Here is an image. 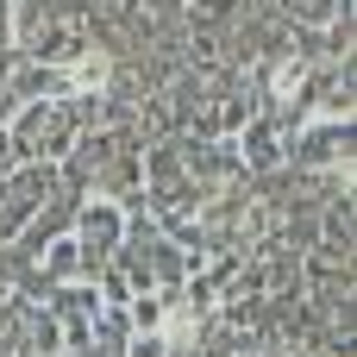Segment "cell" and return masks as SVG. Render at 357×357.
I'll return each instance as SVG.
<instances>
[{"instance_id":"1","label":"cell","mask_w":357,"mask_h":357,"mask_svg":"<svg viewBox=\"0 0 357 357\" xmlns=\"http://www.w3.org/2000/svg\"><path fill=\"white\" fill-rule=\"evenodd\" d=\"M75 138H82V119H75L69 94H63V100H25V107L13 113V132H6V144H13L25 163L69 157V144H75Z\"/></svg>"},{"instance_id":"2","label":"cell","mask_w":357,"mask_h":357,"mask_svg":"<svg viewBox=\"0 0 357 357\" xmlns=\"http://www.w3.org/2000/svg\"><path fill=\"white\" fill-rule=\"evenodd\" d=\"M295 163H301V169H326V176H345V182H351V119H339V113L307 119V126H301V138H295Z\"/></svg>"},{"instance_id":"3","label":"cell","mask_w":357,"mask_h":357,"mask_svg":"<svg viewBox=\"0 0 357 357\" xmlns=\"http://www.w3.org/2000/svg\"><path fill=\"white\" fill-rule=\"evenodd\" d=\"M119 238H126V213L113 207V201H94L88 213H82V226H75V251H82V276H94L113 251H119Z\"/></svg>"},{"instance_id":"4","label":"cell","mask_w":357,"mask_h":357,"mask_svg":"<svg viewBox=\"0 0 357 357\" xmlns=\"http://www.w3.org/2000/svg\"><path fill=\"white\" fill-rule=\"evenodd\" d=\"M195 339H201V320L188 301H169L157 326H144V339L132 345V357H195Z\"/></svg>"},{"instance_id":"5","label":"cell","mask_w":357,"mask_h":357,"mask_svg":"<svg viewBox=\"0 0 357 357\" xmlns=\"http://www.w3.org/2000/svg\"><path fill=\"white\" fill-rule=\"evenodd\" d=\"M44 195H50V169H44V163L13 169V176L0 182V238H13V232L25 226V213H31Z\"/></svg>"},{"instance_id":"6","label":"cell","mask_w":357,"mask_h":357,"mask_svg":"<svg viewBox=\"0 0 357 357\" xmlns=\"http://www.w3.org/2000/svg\"><path fill=\"white\" fill-rule=\"evenodd\" d=\"M307 82H314V69H307L301 56H282V63L270 69V100H301Z\"/></svg>"},{"instance_id":"7","label":"cell","mask_w":357,"mask_h":357,"mask_svg":"<svg viewBox=\"0 0 357 357\" xmlns=\"http://www.w3.org/2000/svg\"><path fill=\"white\" fill-rule=\"evenodd\" d=\"M38 264H44V282H75V276H82V251H75V238H56Z\"/></svg>"},{"instance_id":"8","label":"cell","mask_w":357,"mask_h":357,"mask_svg":"<svg viewBox=\"0 0 357 357\" xmlns=\"http://www.w3.org/2000/svg\"><path fill=\"white\" fill-rule=\"evenodd\" d=\"M13 31H19V13H13V0H0V50L13 44Z\"/></svg>"}]
</instances>
